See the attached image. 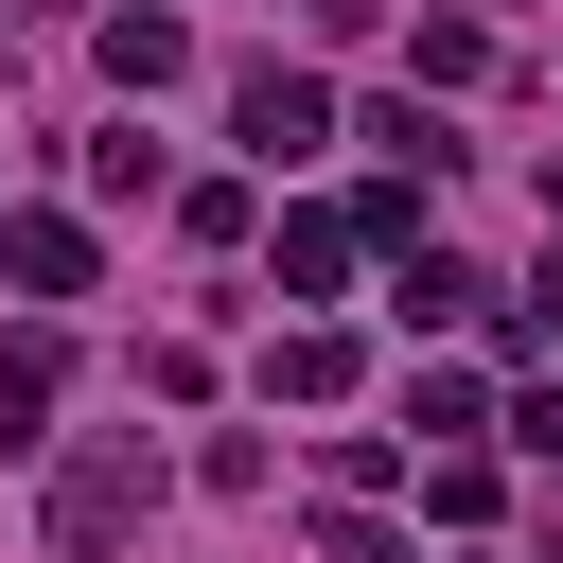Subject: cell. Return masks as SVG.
Wrapping results in <instances>:
<instances>
[{
	"instance_id": "cell-1",
	"label": "cell",
	"mask_w": 563,
	"mask_h": 563,
	"mask_svg": "<svg viewBox=\"0 0 563 563\" xmlns=\"http://www.w3.org/2000/svg\"><path fill=\"white\" fill-rule=\"evenodd\" d=\"M141 510H158V440H70V457H53V545H70V563H106Z\"/></svg>"
},
{
	"instance_id": "cell-2",
	"label": "cell",
	"mask_w": 563,
	"mask_h": 563,
	"mask_svg": "<svg viewBox=\"0 0 563 563\" xmlns=\"http://www.w3.org/2000/svg\"><path fill=\"white\" fill-rule=\"evenodd\" d=\"M229 123H246V158H264V176L334 141V106H317V70H229Z\"/></svg>"
},
{
	"instance_id": "cell-3",
	"label": "cell",
	"mask_w": 563,
	"mask_h": 563,
	"mask_svg": "<svg viewBox=\"0 0 563 563\" xmlns=\"http://www.w3.org/2000/svg\"><path fill=\"white\" fill-rule=\"evenodd\" d=\"M0 264H18L35 299H88V229H53V211H18V229H0Z\"/></svg>"
},
{
	"instance_id": "cell-4",
	"label": "cell",
	"mask_w": 563,
	"mask_h": 563,
	"mask_svg": "<svg viewBox=\"0 0 563 563\" xmlns=\"http://www.w3.org/2000/svg\"><path fill=\"white\" fill-rule=\"evenodd\" d=\"M387 317H405V334H457V317H475V264H440V246H405V282H387Z\"/></svg>"
},
{
	"instance_id": "cell-5",
	"label": "cell",
	"mask_w": 563,
	"mask_h": 563,
	"mask_svg": "<svg viewBox=\"0 0 563 563\" xmlns=\"http://www.w3.org/2000/svg\"><path fill=\"white\" fill-rule=\"evenodd\" d=\"M334 264H352V211H282V299H334Z\"/></svg>"
},
{
	"instance_id": "cell-6",
	"label": "cell",
	"mask_w": 563,
	"mask_h": 563,
	"mask_svg": "<svg viewBox=\"0 0 563 563\" xmlns=\"http://www.w3.org/2000/svg\"><path fill=\"white\" fill-rule=\"evenodd\" d=\"M53 369H70L53 334H0V440H35V422H53Z\"/></svg>"
},
{
	"instance_id": "cell-7",
	"label": "cell",
	"mask_w": 563,
	"mask_h": 563,
	"mask_svg": "<svg viewBox=\"0 0 563 563\" xmlns=\"http://www.w3.org/2000/svg\"><path fill=\"white\" fill-rule=\"evenodd\" d=\"M106 70H123V88H176L194 35H176V18H106Z\"/></svg>"
},
{
	"instance_id": "cell-8",
	"label": "cell",
	"mask_w": 563,
	"mask_h": 563,
	"mask_svg": "<svg viewBox=\"0 0 563 563\" xmlns=\"http://www.w3.org/2000/svg\"><path fill=\"white\" fill-rule=\"evenodd\" d=\"M264 369H282V387H299V405H334V387H352V334H317V317H299V334H282V352H264Z\"/></svg>"
},
{
	"instance_id": "cell-9",
	"label": "cell",
	"mask_w": 563,
	"mask_h": 563,
	"mask_svg": "<svg viewBox=\"0 0 563 563\" xmlns=\"http://www.w3.org/2000/svg\"><path fill=\"white\" fill-rule=\"evenodd\" d=\"M405 53H422V88H475V70H493V35H475V18H422Z\"/></svg>"
},
{
	"instance_id": "cell-10",
	"label": "cell",
	"mask_w": 563,
	"mask_h": 563,
	"mask_svg": "<svg viewBox=\"0 0 563 563\" xmlns=\"http://www.w3.org/2000/svg\"><path fill=\"white\" fill-rule=\"evenodd\" d=\"M369 18H387V0H317V35H369Z\"/></svg>"
},
{
	"instance_id": "cell-11",
	"label": "cell",
	"mask_w": 563,
	"mask_h": 563,
	"mask_svg": "<svg viewBox=\"0 0 563 563\" xmlns=\"http://www.w3.org/2000/svg\"><path fill=\"white\" fill-rule=\"evenodd\" d=\"M545 334H563V264H545Z\"/></svg>"
},
{
	"instance_id": "cell-12",
	"label": "cell",
	"mask_w": 563,
	"mask_h": 563,
	"mask_svg": "<svg viewBox=\"0 0 563 563\" xmlns=\"http://www.w3.org/2000/svg\"><path fill=\"white\" fill-rule=\"evenodd\" d=\"M545 229H563V158H545Z\"/></svg>"
}]
</instances>
